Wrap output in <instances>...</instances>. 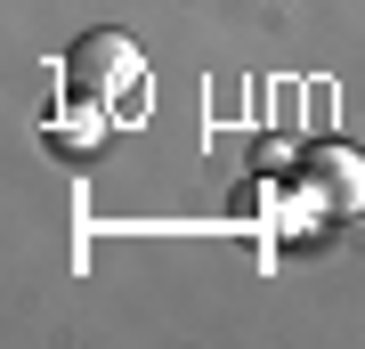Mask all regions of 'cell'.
<instances>
[{
    "label": "cell",
    "instance_id": "obj_2",
    "mask_svg": "<svg viewBox=\"0 0 365 349\" xmlns=\"http://www.w3.org/2000/svg\"><path fill=\"white\" fill-rule=\"evenodd\" d=\"M309 195L317 211H357L365 203V155H349V146H309Z\"/></svg>",
    "mask_w": 365,
    "mask_h": 349
},
{
    "label": "cell",
    "instance_id": "obj_1",
    "mask_svg": "<svg viewBox=\"0 0 365 349\" xmlns=\"http://www.w3.org/2000/svg\"><path fill=\"white\" fill-rule=\"evenodd\" d=\"M66 74H73V90L90 106H106V114H146V98H155L146 90V57H138L130 33H81Z\"/></svg>",
    "mask_w": 365,
    "mask_h": 349
},
{
    "label": "cell",
    "instance_id": "obj_3",
    "mask_svg": "<svg viewBox=\"0 0 365 349\" xmlns=\"http://www.w3.org/2000/svg\"><path fill=\"white\" fill-rule=\"evenodd\" d=\"M98 138H106V114H81V122H49V146H57V155H90Z\"/></svg>",
    "mask_w": 365,
    "mask_h": 349
}]
</instances>
